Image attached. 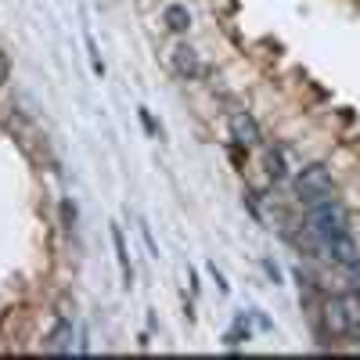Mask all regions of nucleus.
I'll list each match as a JSON object with an SVG mask.
<instances>
[{
	"mask_svg": "<svg viewBox=\"0 0 360 360\" xmlns=\"http://www.w3.org/2000/svg\"><path fill=\"white\" fill-rule=\"evenodd\" d=\"M310 227L317 234V242L324 245V252L332 256L339 266H349L360 256L356 245H353V234H349V217H346V209L335 198L310 209Z\"/></svg>",
	"mask_w": 360,
	"mask_h": 360,
	"instance_id": "1",
	"label": "nucleus"
},
{
	"mask_svg": "<svg viewBox=\"0 0 360 360\" xmlns=\"http://www.w3.org/2000/svg\"><path fill=\"white\" fill-rule=\"evenodd\" d=\"M324 321L328 332L339 339H360V295H335L332 303L324 307Z\"/></svg>",
	"mask_w": 360,
	"mask_h": 360,
	"instance_id": "2",
	"label": "nucleus"
},
{
	"mask_svg": "<svg viewBox=\"0 0 360 360\" xmlns=\"http://www.w3.org/2000/svg\"><path fill=\"white\" fill-rule=\"evenodd\" d=\"M231 137L238 144H245V148H256L259 144V127H256V119L249 112H234L231 115Z\"/></svg>",
	"mask_w": 360,
	"mask_h": 360,
	"instance_id": "4",
	"label": "nucleus"
},
{
	"mask_svg": "<svg viewBox=\"0 0 360 360\" xmlns=\"http://www.w3.org/2000/svg\"><path fill=\"white\" fill-rule=\"evenodd\" d=\"M176 69L184 76H198L202 72V65H198V58H195L191 47H176Z\"/></svg>",
	"mask_w": 360,
	"mask_h": 360,
	"instance_id": "6",
	"label": "nucleus"
},
{
	"mask_svg": "<svg viewBox=\"0 0 360 360\" xmlns=\"http://www.w3.org/2000/svg\"><path fill=\"white\" fill-rule=\"evenodd\" d=\"M295 191H299V198L314 209L321 202H332L335 198V180H332V173H328L324 166L314 162V166H303V173L295 176Z\"/></svg>",
	"mask_w": 360,
	"mask_h": 360,
	"instance_id": "3",
	"label": "nucleus"
},
{
	"mask_svg": "<svg viewBox=\"0 0 360 360\" xmlns=\"http://www.w3.org/2000/svg\"><path fill=\"white\" fill-rule=\"evenodd\" d=\"M166 22H169V29H188L191 25V15L184 11V8H166Z\"/></svg>",
	"mask_w": 360,
	"mask_h": 360,
	"instance_id": "7",
	"label": "nucleus"
},
{
	"mask_svg": "<svg viewBox=\"0 0 360 360\" xmlns=\"http://www.w3.org/2000/svg\"><path fill=\"white\" fill-rule=\"evenodd\" d=\"M112 242H115V259H119V270H123V281L130 285L134 281V266L127 259V242H123V231L119 227H112Z\"/></svg>",
	"mask_w": 360,
	"mask_h": 360,
	"instance_id": "5",
	"label": "nucleus"
}]
</instances>
